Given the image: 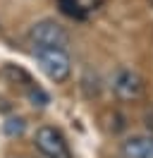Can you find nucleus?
I'll use <instances>...</instances> for the list:
<instances>
[{"instance_id":"7ed1b4c3","label":"nucleus","mask_w":153,"mask_h":158,"mask_svg":"<svg viewBox=\"0 0 153 158\" xmlns=\"http://www.w3.org/2000/svg\"><path fill=\"white\" fill-rule=\"evenodd\" d=\"M34 146L38 148V153L46 158H72V148L65 134L53 125H43L36 129L34 134Z\"/></svg>"},{"instance_id":"f257e3e1","label":"nucleus","mask_w":153,"mask_h":158,"mask_svg":"<svg viewBox=\"0 0 153 158\" xmlns=\"http://www.w3.org/2000/svg\"><path fill=\"white\" fill-rule=\"evenodd\" d=\"M34 55H36L43 74L50 81L62 84V81H67L72 77V60L67 55V50H62V48H34Z\"/></svg>"},{"instance_id":"39448f33","label":"nucleus","mask_w":153,"mask_h":158,"mask_svg":"<svg viewBox=\"0 0 153 158\" xmlns=\"http://www.w3.org/2000/svg\"><path fill=\"white\" fill-rule=\"evenodd\" d=\"M103 0H57V7L60 12L69 17V19H76V22H84L89 19L93 12L101 10Z\"/></svg>"},{"instance_id":"423d86ee","label":"nucleus","mask_w":153,"mask_h":158,"mask_svg":"<svg viewBox=\"0 0 153 158\" xmlns=\"http://www.w3.org/2000/svg\"><path fill=\"white\" fill-rule=\"evenodd\" d=\"M122 158H153V134H132L120 144Z\"/></svg>"},{"instance_id":"1a4fd4ad","label":"nucleus","mask_w":153,"mask_h":158,"mask_svg":"<svg viewBox=\"0 0 153 158\" xmlns=\"http://www.w3.org/2000/svg\"><path fill=\"white\" fill-rule=\"evenodd\" d=\"M143 122H146V127H148V134H153V108H151V110H146Z\"/></svg>"},{"instance_id":"0eeeda50","label":"nucleus","mask_w":153,"mask_h":158,"mask_svg":"<svg viewBox=\"0 0 153 158\" xmlns=\"http://www.w3.org/2000/svg\"><path fill=\"white\" fill-rule=\"evenodd\" d=\"M2 127H5V134H7V137H22V134L27 132V120L24 118H7Z\"/></svg>"},{"instance_id":"20e7f679","label":"nucleus","mask_w":153,"mask_h":158,"mask_svg":"<svg viewBox=\"0 0 153 158\" xmlns=\"http://www.w3.org/2000/svg\"><path fill=\"white\" fill-rule=\"evenodd\" d=\"M113 91L115 96L120 101H136L143 96V91H146V81H143V77L136 72V69L132 67H117L113 74Z\"/></svg>"},{"instance_id":"f03ea898","label":"nucleus","mask_w":153,"mask_h":158,"mask_svg":"<svg viewBox=\"0 0 153 158\" xmlns=\"http://www.w3.org/2000/svg\"><path fill=\"white\" fill-rule=\"evenodd\" d=\"M29 41L34 48H62L69 46V31L55 19H41L29 29Z\"/></svg>"},{"instance_id":"6e6552de","label":"nucleus","mask_w":153,"mask_h":158,"mask_svg":"<svg viewBox=\"0 0 153 158\" xmlns=\"http://www.w3.org/2000/svg\"><path fill=\"white\" fill-rule=\"evenodd\" d=\"M27 96H29V101H31V103H34V106H41V108H43V106H48V94L43 89H41V86H36V84H34V81H31V84H27Z\"/></svg>"}]
</instances>
